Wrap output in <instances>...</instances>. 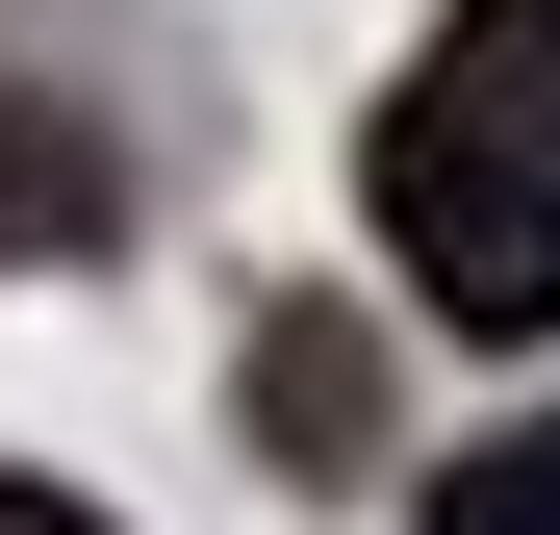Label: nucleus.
Instances as JSON below:
<instances>
[{
	"label": "nucleus",
	"mask_w": 560,
	"mask_h": 535,
	"mask_svg": "<svg viewBox=\"0 0 560 535\" xmlns=\"http://www.w3.org/2000/svg\"><path fill=\"white\" fill-rule=\"evenodd\" d=\"M357 205H383L408 306H458V332H560V0H458L433 77L357 128Z\"/></svg>",
	"instance_id": "nucleus-1"
},
{
	"label": "nucleus",
	"mask_w": 560,
	"mask_h": 535,
	"mask_svg": "<svg viewBox=\"0 0 560 535\" xmlns=\"http://www.w3.org/2000/svg\"><path fill=\"white\" fill-rule=\"evenodd\" d=\"M128 230V153L51 103V77H0V255H103Z\"/></svg>",
	"instance_id": "nucleus-2"
},
{
	"label": "nucleus",
	"mask_w": 560,
	"mask_h": 535,
	"mask_svg": "<svg viewBox=\"0 0 560 535\" xmlns=\"http://www.w3.org/2000/svg\"><path fill=\"white\" fill-rule=\"evenodd\" d=\"M255 433H280V460H357V433H383V357H357L331 306H280L255 332Z\"/></svg>",
	"instance_id": "nucleus-3"
},
{
	"label": "nucleus",
	"mask_w": 560,
	"mask_h": 535,
	"mask_svg": "<svg viewBox=\"0 0 560 535\" xmlns=\"http://www.w3.org/2000/svg\"><path fill=\"white\" fill-rule=\"evenodd\" d=\"M433 535H560V408H510L485 460H433Z\"/></svg>",
	"instance_id": "nucleus-4"
},
{
	"label": "nucleus",
	"mask_w": 560,
	"mask_h": 535,
	"mask_svg": "<svg viewBox=\"0 0 560 535\" xmlns=\"http://www.w3.org/2000/svg\"><path fill=\"white\" fill-rule=\"evenodd\" d=\"M0 535H103V510H77V485H26V460H0Z\"/></svg>",
	"instance_id": "nucleus-5"
}]
</instances>
